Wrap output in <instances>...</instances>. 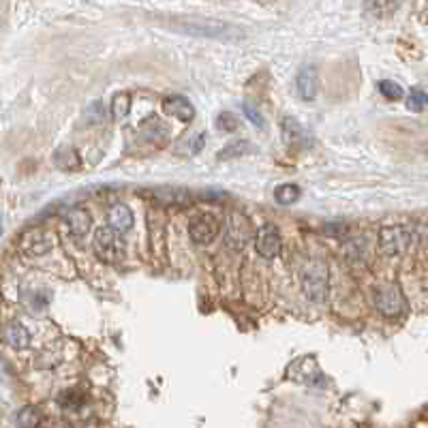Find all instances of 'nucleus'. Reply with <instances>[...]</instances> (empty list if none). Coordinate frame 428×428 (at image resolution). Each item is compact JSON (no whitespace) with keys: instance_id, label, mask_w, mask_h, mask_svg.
I'll return each instance as SVG.
<instances>
[{"instance_id":"f257e3e1","label":"nucleus","mask_w":428,"mask_h":428,"mask_svg":"<svg viewBox=\"0 0 428 428\" xmlns=\"http://www.w3.org/2000/svg\"><path fill=\"white\" fill-rule=\"evenodd\" d=\"M172 28L182 34L219 39V41H238V39L244 36V30L240 26L216 22V20H204V18H180L172 24Z\"/></svg>"},{"instance_id":"f03ea898","label":"nucleus","mask_w":428,"mask_h":428,"mask_svg":"<svg viewBox=\"0 0 428 428\" xmlns=\"http://www.w3.org/2000/svg\"><path fill=\"white\" fill-rule=\"evenodd\" d=\"M417 236L411 225H383L379 229V249L385 257H403L407 255Z\"/></svg>"},{"instance_id":"7ed1b4c3","label":"nucleus","mask_w":428,"mask_h":428,"mask_svg":"<svg viewBox=\"0 0 428 428\" xmlns=\"http://www.w3.org/2000/svg\"><path fill=\"white\" fill-rule=\"evenodd\" d=\"M302 291L310 302H324L328 296V268L324 261L315 259L304 268L302 275Z\"/></svg>"},{"instance_id":"20e7f679","label":"nucleus","mask_w":428,"mask_h":428,"mask_svg":"<svg viewBox=\"0 0 428 428\" xmlns=\"http://www.w3.org/2000/svg\"><path fill=\"white\" fill-rule=\"evenodd\" d=\"M375 306L383 317L396 319L407 310V300L396 283H383L375 289Z\"/></svg>"},{"instance_id":"39448f33","label":"nucleus","mask_w":428,"mask_h":428,"mask_svg":"<svg viewBox=\"0 0 428 428\" xmlns=\"http://www.w3.org/2000/svg\"><path fill=\"white\" fill-rule=\"evenodd\" d=\"M253 240V225L242 212H231L225 221V244L231 251H244Z\"/></svg>"},{"instance_id":"423d86ee","label":"nucleus","mask_w":428,"mask_h":428,"mask_svg":"<svg viewBox=\"0 0 428 428\" xmlns=\"http://www.w3.org/2000/svg\"><path fill=\"white\" fill-rule=\"evenodd\" d=\"M95 253L101 261L113 263L123 259L125 255V240L120 238V231L111 227H101L95 233Z\"/></svg>"},{"instance_id":"0eeeda50","label":"nucleus","mask_w":428,"mask_h":428,"mask_svg":"<svg viewBox=\"0 0 428 428\" xmlns=\"http://www.w3.org/2000/svg\"><path fill=\"white\" fill-rule=\"evenodd\" d=\"M219 231H221V223L214 214H200L193 219L191 227H188V233H191V238L195 240L198 244H208L212 242L216 236H219Z\"/></svg>"},{"instance_id":"6e6552de","label":"nucleus","mask_w":428,"mask_h":428,"mask_svg":"<svg viewBox=\"0 0 428 428\" xmlns=\"http://www.w3.org/2000/svg\"><path fill=\"white\" fill-rule=\"evenodd\" d=\"M255 249L259 253V257L263 259H275L281 253V233L275 225H263L257 231V240H255Z\"/></svg>"},{"instance_id":"1a4fd4ad","label":"nucleus","mask_w":428,"mask_h":428,"mask_svg":"<svg viewBox=\"0 0 428 428\" xmlns=\"http://www.w3.org/2000/svg\"><path fill=\"white\" fill-rule=\"evenodd\" d=\"M296 88L302 101H313L317 97L319 90V73L317 67L308 64L298 73V80H296Z\"/></svg>"},{"instance_id":"9d476101","label":"nucleus","mask_w":428,"mask_h":428,"mask_svg":"<svg viewBox=\"0 0 428 428\" xmlns=\"http://www.w3.org/2000/svg\"><path fill=\"white\" fill-rule=\"evenodd\" d=\"M22 251L28 253V255H46L50 249H52V238L50 233H46L43 229H30L28 233L22 236V242H20Z\"/></svg>"},{"instance_id":"9b49d317","label":"nucleus","mask_w":428,"mask_h":428,"mask_svg":"<svg viewBox=\"0 0 428 428\" xmlns=\"http://www.w3.org/2000/svg\"><path fill=\"white\" fill-rule=\"evenodd\" d=\"M163 109H165L170 116H174V118L182 120V123L193 120V116H195V107H193V103H191L188 99L180 97V95L167 97V99L163 101Z\"/></svg>"},{"instance_id":"f8f14e48","label":"nucleus","mask_w":428,"mask_h":428,"mask_svg":"<svg viewBox=\"0 0 428 428\" xmlns=\"http://www.w3.org/2000/svg\"><path fill=\"white\" fill-rule=\"evenodd\" d=\"M64 223H67V229L73 238H84L90 229V214L84 208H73V210H69Z\"/></svg>"},{"instance_id":"ddd939ff","label":"nucleus","mask_w":428,"mask_h":428,"mask_svg":"<svg viewBox=\"0 0 428 428\" xmlns=\"http://www.w3.org/2000/svg\"><path fill=\"white\" fill-rule=\"evenodd\" d=\"M283 137L294 148H306L310 144V135L296 118H283Z\"/></svg>"},{"instance_id":"4468645a","label":"nucleus","mask_w":428,"mask_h":428,"mask_svg":"<svg viewBox=\"0 0 428 428\" xmlns=\"http://www.w3.org/2000/svg\"><path fill=\"white\" fill-rule=\"evenodd\" d=\"M107 221H109L111 229L125 233L133 227V212L125 204H113L107 212Z\"/></svg>"},{"instance_id":"2eb2a0df","label":"nucleus","mask_w":428,"mask_h":428,"mask_svg":"<svg viewBox=\"0 0 428 428\" xmlns=\"http://www.w3.org/2000/svg\"><path fill=\"white\" fill-rule=\"evenodd\" d=\"M3 340L13 349H28L30 347V332L22 324L13 322V324H7L3 328Z\"/></svg>"},{"instance_id":"dca6fc26","label":"nucleus","mask_w":428,"mask_h":428,"mask_svg":"<svg viewBox=\"0 0 428 428\" xmlns=\"http://www.w3.org/2000/svg\"><path fill=\"white\" fill-rule=\"evenodd\" d=\"M54 163L58 170L62 172H77L82 167V159H80V154H77L73 148L64 146V148H58L56 154H54Z\"/></svg>"},{"instance_id":"f3484780","label":"nucleus","mask_w":428,"mask_h":428,"mask_svg":"<svg viewBox=\"0 0 428 428\" xmlns=\"http://www.w3.org/2000/svg\"><path fill=\"white\" fill-rule=\"evenodd\" d=\"M141 135L148 139V141H154L157 146H161L167 137H170V131L167 127L154 116V118H148L144 125H141Z\"/></svg>"},{"instance_id":"a211bd4d","label":"nucleus","mask_w":428,"mask_h":428,"mask_svg":"<svg viewBox=\"0 0 428 428\" xmlns=\"http://www.w3.org/2000/svg\"><path fill=\"white\" fill-rule=\"evenodd\" d=\"M129 109H131V97L127 92H120V95L113 97V101H111V116H113L116 120L127 118Z\"/></svg>"},{"instance_id":"6ab92c4d","label":"nucleus","mask_w":428,"mask_h":428,"mask_svg":"<svg viewBox=\"0 0 428 428\" xmlns=\"http://www.w3.org/2000/svg\"><path fill=\"white\" fill-rule=\"evenodd\" d=\"M275 198H277V202H279V204L289 206V204H294V202H298V200H300V188H298L296 184H283V186H279V188H277Z\"/></svg>"},{"instance_id":"aec40b11","label":"nucleus","mask_w":428,"mask_h":428,"mask_svg":"<svg viewBox=\"0 0 428 428\" xmlns=\"http://www.w3.org/2000/svg\"><path fill=\"white\" fill-rule=\"evenodd\" d=\"M82 403H84V396L80 394V392H62L60 396H58V405L62 407V409H69V411H75V409H80L82 407Z\"/></svg>"},{"instance_id":"412c9836","label":"nucleus","mask_w":428,"mask_h":428,"mask_svg":"<svg viewBox=\"0 0 428 428\" xmlns=\"http://www.w3.org/2000/svg\"><path fill=\"white\" fill-rule=\"evenodd\" d=\"M379 92H381L387 101H399V99H403V88H401L396 82H390V80L379 82Z\"/></svg>"},{"instance_id":"4be33fe9","label":"nucleus","mask_w":428,"mask_h":428,"mask_svg":"<svg viewBox=\"0 0 428 428\" xmlns=\"http://www.w3.org/2000/svg\"><path fill=\"white\" fill-rule=\"evenodd\" d=\"M249 148H251V146H249L247 141H236V144H231V146L223 148V150L219 152V159H221V161H225V159H236V157H242V154H244Z\"/></svg>"},{"instance_id":"5701e85b","label":"nucleus","mask_w":428,"mask_h":428,"mask_svg":"<svg viewBox=\"0 0 428 428\" xmlns=\"http://www.w3.org/2000/svg\"><path fill=\"white\" fill-rule=\"evenodd\" d=\"M426 103H428L426 92H424V90H420V88H413V90H411V95H409V99H407V107H409L411 111H424Z\"/></svg>"},{"instance_id":"b1692460","label":"nucleus","mask_w":428,"mask_h":428,"mask_svg":"<svg viewBox=\"0 0 428 428\" xmlns=\"http://www.w3.org/2000/svg\"><path fill=\"white\" fill-rule=\"evenodd\" d=\"M399 9V0H375L373 3V11L379 18H387L390 13H394Z\"/></svg>"},{"instance_id":"393cba45","label":"nucleus","mask_w":428,"mask_h":428,"mask_svg":"<svg viewBox=\"0 0 428 428\" xmlns=\"http://www.w3.org/2000/svg\"><path fill=\"white\" fill-rule=\"evenodd\" d=\"M41 420H43V417L39 415V411H36V409H32V407L22 409V411H20V415H18V424H20V426H34V424H39Z\"/></svg>"},{"instance_id":"a878e982","label":"nucleus","mask_w":428,"mask_h":428,"mask_svg":"<svg viewBox=\"0 0 428 428\" xmlns=\"http://www.w3.org/2000/svg\"><path fill=\"white\" fill-rule=\"evenodd\" d=\"M216 127L225 133H231V131H236L238 129V120H236V116L229 113V111H223L219 116V120H216Z\"/></svg>"},{"instance_id":"bb28decb","label":"nucleus","mask_w":428,"mask_h":428,"mask_svg":"<svg viewBox=\"0 0 428 428\" xmlns=\"http://www.w3.org/2000/svg\"><path fill=\"white\" fill-rule=\"evenodd\" d=\"M242 109H244V116L247 118L251 120V125H255V127H259V129H263V116H261V111L253 105V103H244L242 105Z\"/></svg>"},{"instance_id":"cd10ccee","label":"nucleus","mask_w":428,"mask_h":428,"mask_svg":"<svg viewBox=\"0 0 428 428\" xmlns=\"http://www.w3.org/2000/svg\"><path fill=\"white\" fill-rule=\"evenodd\" d=\"M204 141H206V135H193V141H191V146H188V152H200L202 150V146H204Z\"/></svg>"},{"instance_id":"c85d7f7f","label":"nucleus","mask_w":428,"mask_h":428,"mask_svg":"<svg viewBox=\"0 0 428 428\" xmlns=\"http://www.w3.org/2000/svg\"><path fill=\"white\" fill-rule=\"evenodd\" d=\"M0 231H3V223H0Z\"/></svg>"}]
</instances>
